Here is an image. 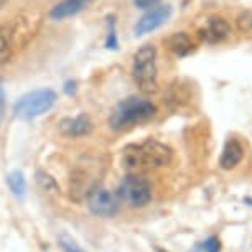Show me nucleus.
I'll return each instance as SVG.
<instances>
[{
  "instance_id": "19",
  "label": "nucleus",
  "mask_w": 252,
  "mask_h": 252,
  "mask_svg": "<svg viewBox=\"0 0 252 252\" xmlns=\"http://www.w3.org/2000/svg\"><path fill=\"white\" fill-rule=\"evenodd\" d=\"M3 116H5V93L0 88V124L3 121Z\"/></svg>"
},
{
  "instance_id": "10",
  "label": "nucleus",
  "mask_w": 252,
  "mask_h": 252,
  "mask_svg": "<svg viewBox=\"0 0 252 252\" xmlns=\"http://www.w3.org/2000/svg\"><path fill=\"white\" fill-rule=\"evenodd\" d=\"M91 2L93 0H61L50 10V17L53 20H64V18L74 17L79 12L86 10Z\"/></svg>"
},
{
  "instance_id": "13",
  "label": "nucleus",
  "mask_w": 252,
  "mask_h": 252,
  "mask_svg": "<svg viewBox=\"0 0 252 252\" xmlns=\"http://www.w3.org/2000/svg\"><path fill=\"white\" fill-rule=\"evenodd\" d=\"M7 183H8L10 191L15 194L17 198H23L27 194V180H25V177H23L22 172L15 170V172L8 173Z\"/></svg>"
},
{
  "instance_id": "5",
  "label": "nucleus",
  "mask_w": 252,
  "mask_h": 252,
  "mask_svg": "<svg viewBox=\"0 0 252 252\" xmlns=\"http://www.w3.org/2000/svg\"><path fill=\"white\" fill-rule=\"evenodd\" d=\"M117 194L122 201H126L132 208H144L152 199V187L149 180L139 175H129L121 182L117 188Z\"/></svg>"
},
{
  "instance_id": "1",
  "label": "nucleus",
  "mask_w": 252,
  "mask_h": 252,
  "mask_svg": "<svg viewBox=\"0 0 252 252\" xmlns=\"http://www.w3.org/2000/svg\"><path fill=\"white\" fill-rule=\"evenodd\" d=\"M172 160V150L157 140H145L142 144L127 145L122 152V165L129 172H145L158 168Z\"/></svg>"
},
{
  "instance_id": "6",
  "label": "nucleus",
  "mask_w": 252,
  "mask_h": 252,
  "mask_svg": "<svg viewBox=\"0 0 252 252\" xmlns=\"http://www.w3.org/2000/svg\"><path fill=\"white\" fill-rule=\"evenodd\" d=\"M88 208L93 215L101 218H112L119 211V199L116 194L104 188H94L88 194Z\"/></svg>"
},
{
  "instance_id": "21",
  "label": "nucleus",
  "mask_w": 252,
  "mask_h": 252,
  "mask_svg": "<svg viewBox=\"0 0 252 252\" xmlns=\"http://www.w3.org/2000/svg\"><path fill=\"white\" fill-rule=\"evenodd\" d=\"M155 252H168L166 249H161V247H155Z\"/></svg>"
},
{
  "instance_id": "12",
  "label": "nucleus",
  "mask_w": 252,
  "mask_h": 252,
  "mask_svg": "<svg viewBox=\"0 0 252 252\" xmlns=\"http://www.w3.org/2000/svg\"><path fill=\"white\" fill-rule=\"evenodd\" d=\"M166 46H168V50L172 51V53L180 56V58H185V56L191 55L194 48H196L193 40L185 32L173 33V35L166 40Z\"/></svg>"
},
{
  "instance_id": "15",
  "label": "nucleus",
  "mask_w": 252,
  "mask_h": 252,
  "mask_svg": "<svg viewBox=\"0 0 252 252\" xmlns=\"http://www.w3.org/2000/svg\"><path fill=\"white\" fill-rule=\"evenodd\" d=\"M36 182H38V185H40L41 188L45 189V191H48V193H55L56 194L60 191L56 182L50 177V175H46L45 172H36Z\"/></svg>"
},
{
  "instance_id": "4",
  "label": "nucleus",
  "mask_w": 252,
  "mask_h": 252,
  "mask_svg": "<svg viewBox=\"0 0 252 252\" xmlns=\"http://www.w3.org/2000/svg\"><path fill=\"white\" fill-rule=\"evenodd\" d=\"M56 101V93L51 89H36L20 97V101L15 104V116L23 121H30L41 114L48 112Z\"/></svg>"
},
{
  "instance_id": "20",
  "label": "nucleus",
  "mask_w": 252,
  "mask_h": 252,
  "mask_svg": "<svg viewBox=\"0 0 252 252\" xmlns=\"http://www.w3.org/2000/svg\"><path fill=\"white\" fill-rule=\"evenodd\" d=\"M158 0H134V3L139 8H149V7H154Z\"/></svg>"
},
{
  "instance_id": "17",
  "label": "nucleus",
  "mask_w": 252,
  "mask_h": 252,
  "mask_svg": "<svg viewBox=\"0 0 252 252\" xmlns=\"http://www.w3.org/2000/svg\"><path fill=\"white\" fill-rule=\"evenodd\" d=\"M10 46V38H8V35H5V32L0 30V63H3L8 58Z\"/></svg>"
},
{
  "instance_id": "18",
  "label": "nucleus",
  "mask_w": 252,
  "mask_h": 252,
  "mask_svg": "<svg viewBox=\"0 0 252 252\" xmlns=\"http://www.w3.org/2000/svg\"><path fill=\"white\" fill-rule=\"evenodd\" d=\"M61 247L64 249V252H84L73 239H69L68 236L61 237Z\"/></svg>"
},
{
  "instance_id": "22",
  "label": "nucleus",
  "mask_w": 252,
  "mask_h": 252,
  "mask_svg": "<svg viewBox=\"0 0 252 252\" xmlns=\"http://www.w3.org/2000/svg\"><path fill=\"white\" fill-rule=\"evenodd\" d=\"M5 2H7V0H0V8H2L3 5H5Z\"/></svg>"
},
{
  "instance_id": "8",
  "label": "nucleus",
  "mask_w": 252,
  "mask_h": 252,
  "mask_svg": "<svg viewBox=\"0 0 252 252\" xmlns=\"http://www.w3.org/2000/svg\"><path fill=\"white\" fill-rule=\"evenodd\" d=\"M231 35V27L224 18L213 17L204 22V25L198 30V36L201 38L204 43L215 45L224 41Z\"/></svg>"
},
{
  "instance_id": "16",
  "label": "nucleus",
  "mask_w": 252,
  "mask_h": 252,
  "mask_svg": "<svg viewBox=\"0 0 252 252\" xmlns=\"http://www.w3.org/2000/svg\"><path fill=\"white\" fill-rule=\"evenodd\" d=\"M237 28L242 32V33H252V10H247L244 13H241L237 17Z\"/></svg>"
},
{
  "instance_id": "9",
  "label": "nucleus",
  "mask_w": 252,
  "mask_h": 252,
  "mask_svg": "<svg viewBox=\"0 0 252 252\" xmlns=\"http://www.w3.org/2000/svg\"><path fill=\"white\" fill-rule=\"evenodd\" d=\"M93 130V121L86 114H81L76 117H66L60 122V134L68 139H79Z\"/></svg>"
},
{
  "instance_id": "7",
  "label": "nucleus",
  "mask_w": 252,
  "mask_h": 252,
  "mask_svg": "<svg viewBox=\"0 0 252 252\" xmlns=\"http://www.w3.org/2000/svg\"><path fill=\"white\" fill-rule=\"evenodd\" d=\"M170 15H172V7L170 5H160V7L152 8V10L147 12L145 15L135 23V28H134L135 35L142 36V35H147V33L157 30V28H160L168 20Z\"/></svg>"
},
{
  "instance_id": "11",
  "label": "nucleus",
  "mask_w": 252,
  "mask_h": 252,
  "mask_svg": "<svg viewBox=\"0 0 252 252\" xmlns=\"http://www.w3.org/2000/svg\"><path fill=\"white\" fill-rule=\"evenodd\" d=\"M244 158V149L237 139H229L224 144L222 154L220 157V166L222 170H232Z\"/></svg>"
},
{
  "instance_id": "3",
  "label": "nucleus",
  "mask_w": 252,
  "mask_h": 252,
  "mask_svg": "<svg viewBox=\"0 0 252 252\" xmlns=\"http://www.w3.org/2000/svg\"><path fill=\"white\" fill-rule=\"evenodd\" d=\"M132 76L144 94H154L158 91L157 48L154 45H144L135 51L134 63H132Z\"/></svg>"
},
{
  "instance_id": "2",
  "label": "nucleus",
  "mask_w": 252,
  "mask_h": 252,
  "mask_svg": "<svg viewBox=\"0 0 252 252\" xmlns=\"http://www.w3.org/2000/svg\"><path fill=\"white\" fill-rule=\"evenodd\" d=\"M157 107L147 99L140 97H127L117 104L111 116V127L114 130H126L137 124L150 121L155 116Z\"/></svg>"
},
{
  "instance_id": "14",
  "label": "nucleus",
  "mask_w": 252,
  "mask_h": 252,
  "mask_svg": "<svg viewBox=\"0 0 252 252\" xmlns=\"http://www.w3.org/2000/svg\"><path fill=\"white\" fill-rule=\"evenodd\" d=\"M191 252H221V241L218 236H209L208 239L198 242Z\"/></svg>"
}]
</instances>
